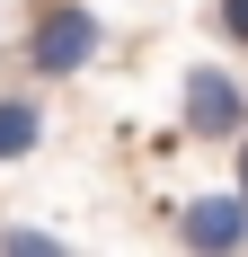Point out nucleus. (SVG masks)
Masks as SVG:
<instances>
[{
	"label": "nucleus",
	"instance_id": "f257e3e1",
	"mask_svg": "<svg viewBox=\"0 0 248 257\" xmlns=\"http://www.w3.org/2000/svg\"><path fill=\"white\" fill-rule=\"evenodd\" d=\"M98 45H106V18L89 0H45L36 27H27V71L36 80H80L98 62Z\"/></svg>",
	"mask_w": 248,
	"mask_h": 257
},
{
	"label": "nucleus",
	"instance_id": "f03ea898",
	"mask_svg": "<svg viewBox=\"0 0 248 257\" xmlns=\"http://www.w3.org/2000/svg\"><path fill=\"white\" fill-rule=\"evenodd\" d=\"M177 133H195V142H239L248 133V80L230 62H195V71L177 80Z\"/></svg>",
	"mask_w": 248,
	"mask_h": 257
},
{
	"label": "nucleus",
	"instance_id": "7ed1b4c3",
	"mask_svg": "<svg viewBox=\"0 0 248 257\" xmlns=\"http://www.w3.org/2000/svg\"><path fill=\"white\" fill-rule=\"evenodd\" d=\"M177 239H186V257H239L248 248V204L239 195H195V204L177 213Z\"/></svg>",
	"mask_w": 248,
	"mask_h": 257
},
{
	"label": "nucleus",
	"instance_id": "20e7f679",
	"mask_svg": "<svg viewBox=\"0 0 248 257\" xmlns=\"http://www.w3.org/2000/svg\"><path fill=\"white\" fill-rule=\"evenodd\" d=\"M36 142H45V106L27 98V89H9V98H0V169H18Z\"/></svg>",
	"mask_w": 248,
	"mask_h": 257
},
{
	"label": "nucleus",
	"instance_id": "39448f33",
	"mask_svg": "<svg viewBox=\"0 0 248 257\" xmlns=\"http://www.w3.org/2000/svg\"><path fill=\"white\" fill-rule=\"evenodd\" d=\"M0 257H71L45 222H0Z\"/></svg>",
	"mask_w": 248,
	"mask_h": 257
},
{
	"label": "nucleus",
	"instance_id": "423d86ee",
	"mask_svg": "<svg viewBox=\"0 0 248 257\" xmlns=\"http://www.w3.org/2000/svg\"><path fill=\"white\" fill-rule=\"evenodd\" d=\"M213 18H222L230 45H248V0H213Z\"/></svg>",
	"mask_w": 248,
	"mask_h": 257
},
{
	"label": "nucleus",
	"instance_id": "0eeeda50",
	"mask_svg": "<svg viewBox=\"0 0 248 257\" xmlns=\"http://www.w3.org/2000/svg\"><path fill=\"white\" fill-rule=\"evenodd\" d=\"M230 195H239V204H248V133H239V186H230Z\"/></svg>",
	"mask_w": 248,
	"mask_h": 257
}]
</instances>
